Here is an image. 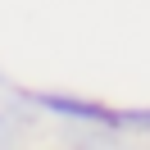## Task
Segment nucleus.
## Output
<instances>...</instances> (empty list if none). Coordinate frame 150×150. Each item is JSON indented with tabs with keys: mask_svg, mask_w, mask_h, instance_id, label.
<instances>
[{
	"mask_svg": "<svg viewBox=\"0 0 150 150\" xmlns=\"http://www.w3.org/2000/svg\"><path fill=\"white\" fill-rule=\"evenodd\" d=\"M28 105L37 109H50L59 118H73V123H91V127H114V114L109 105H96V100H77V96H55V91H28Z\"/></svg>",
	"mask_w": 150,
	"mask_h": 150,
	"instance_id": "1",
	"label": "nucleus"
},
{
	"mask_svg": "<svg viewBox=\"0 0 150 150\" xmlns=\"http://www.w3.org/2000/svg\"><path fill=\"white\" fill-rule=\"evenodd\" d=\"M114 127L118 132H137V137H150V109H118L114 114Z\"/></svg>",
	"mask_w": 150,
	"mask_h": 150,
	"instance_id": "2",
	"label": "nucleus"
},
{
	"mask_svg": "<svg viewBox=\"0 0 150 150\" xmlns=\"http://www.w3.org/2000/svg\"><path fill=\"white\" fill-rule=\"evenodd\" d=\"M14 141H18V118L0 109V150H9Z\"/></svg>",
	"mask_w": 150,
	"mask_h": 150,
	"instance_id": "3",
	"label": "nucleus"
}]
</instances>
